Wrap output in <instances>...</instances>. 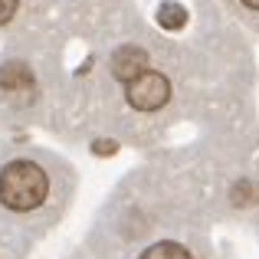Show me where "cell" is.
Masks as SVG:
<instances>
[{
	"instance_id": "obj_1",
	"label": "cell",
	"mask_w": 259,
	"mask_h": 259,
	"mask_svg": "<svg viewBox=\"0 0 259 259\" xmlns=\"http://www.w3.org/2000/svg\"><path fill=\"white\" fill-rule=\"evenodd\" d=\"M200 223L190 190H174L171 184L145 187L138 177H128L92 217L82 243L69 259H118L141 243L177 227Z\"/></svg>"
},
{
	"instance_id": "obj_2",
	"label": "cell",
	"mask_w": 259,
	"mask_h": 259,
	"mask_svg": "<svg viewBox=\"0 0 259 259\" xmlns=\"http://www.w3.org/2000/svg\"><path fill=\"white\" fill-rule=\"evenodd\" d=\"M76 197L69 164L43 151H10L0 158V227L39 243L66 220Z\"/></svg>"
},
{
	"instance_id": "obj_3",
	"label": "cell",
	"mask_w": 259,
	"mask_h": 259,
	"mask_svg": "<svg viewBox=\"0 0 259 259\" xmlns=\"http://www.w3.org/2000/svg\"><path fill=\"white\" fill-rule=\"evenodd\" d=\"M118 259H217V253H213V243L203 233V227L194 223V227L167 230V233L141 243L138 249H132V253Z\"/></svg>"
},
{
	"instance_id": "obj_4",
	"label": "cell",
	"mask_w": 259,
	"mask_h": 259,
	"mask_svg": "<svg viewBox=\"0 0 259 259\" xmlns=\"http://www.w3.org/2000/svg\"><path fill=\"white\" fill-rule=\"evenodd\" d=\"M171 79L164 76V72H158V69H151L148 66L145 72H138L135 79H128L125 82V102H128V108L132 112H138V115H154V112H161V108L171 102Z\"/></svg>"
},
{
	"instance_id": "obj_5",
	"label": "cell",
	"mask_w": 259,
	"mask_h": 259,
	"mask_svg": "<svg viewBox=\"0 0 259 259\" xmlns=\"http://www.w3.org/2000/svg\"><path fill=\"white\" fill-rule=\"evenodd\" d=\"M148 66H151V56H148L145 46L128 43V46H118V50L112 53V63H108V69H112V76L118 79L121 85H125L128 79H135L138 72H145Z\"/></svg>"
},
{
	"instance_id": "obj_6",
	"label": "cell",
	"mask_w": 259,
	"mask_h": 259,
	"mask_svg": "<svg viewBox=\"0 0 259 259\" xmlns=\"http://www.w3.org/2000/svg\"><path fill=\"white\" fill-rule=\"evenodd\" d=\"M33 85H36V76L23 59H7L0 66V92L4 95H26Z\"/></svg>"
},
{
	"instance_id": "obj_7",
	"label": "cell",
	"mask_w": 259,
	"mask_h": 259,
	"mask_svg": "<svg viewBox=\"0 0 259 259\" xmlns=\"http://www.w3.org/2000/svg\"><path fill=\"white\" fill-rule=\"evenodd\" d=\"M36 243L10 227H0V259H26Z\"/></svg>"
},
{
	"instance_id": "obj_8",
	"label": "cell",
	"mask_w": 259,
	"mask_h": 259,
	"mask_svg": "<svg viewBox=\"0 0 259 259\" xmlns=\"http://www.w3.org/2000/svg\"><path fill=\"white\" fill-rule=\"evenodd\" d=\"M158 23L164 26V30H181V26L187 23V10H184L181 4H174V0H167V4L158 7Z\"/></svg>"
},
{
	"instance_id": "obj_9",
	"label": "cell",
	"mask_w": 259,
	"mask_h": 259,
	"mask_svg": "<svg viewBox=\"0 0 259 259\" xmlns=\"http://www.w3.org/2000/svg\"><path fill=\"white\" fill-rule=\"evenodd\" d=\"M115 151H118V141H115V138H95L92 141V154H99V158L115 154Z\"/></svg>"
},
{
	"instance_id": "obj_10",
	"label": "cell",
	"mask_w": 259,
	"mask_h": 259,
	"mask_svg": "<svg viewBox=\"0 0 259 259\" xmlns=\"http://www.w3.org/2000/svg\"><path fill=\"white\" fill-rule=\"evenodd\" d=\"M13 13H17V0H0V26L10 23Z\"/></svg>"
},
{
	"instance_id": "obj_11",
	"label": "cell",
	"mask_w": 259,
	"mask_h": 259,
	"mask_svg": "<svg viewBox=\"0 0 259 259\" xmlns=\"http://www.w3.org/2000/svg\"><path fill=\"white\" fill-rule=\"evenodd\" d=\"M243 4H246L249 10H259V0H243Z\"/></svg>"
}]
</instances>
